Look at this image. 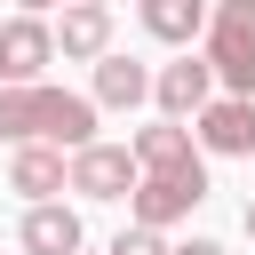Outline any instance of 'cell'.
Instances as JSON below:
<instances>
[{
  "label": "cell",
  "mask_w": 255,
  "mask_h": 255,
  "mask_svg": "<svg viewBox=\"0 0 255 255\" xmlns=\"http://www.w3.org/2000/svg\"><path fill=\"white\" fill-rule=\"evenodd\" d=\"M207 72L223 80V96L255 104V0H223L207 16Z\"/></svg>",
  "instance_id": "6da1fadb"
},
{
  "label": "cell",
  "mask_w": 255,
  "mask_h": 255,
  "mask_svg": "<svg viewBox=\"0 0 255 255\" xmlns=\"http://www.w3.org/2000/svg\"><path fill=\"white\" fill-rule=\"evenodd\" d=\"M48 64H56V24L48 16H8L0 24V88H40Z\"/></svg>",
  "instance_id": "7a4b0ae2"
},
{
  "label": "cell",
  "mask_w": 255,
  "mask_h": 255,
  "mask_svg": "<svg viewBox=\"0 0 255 255\" xmlns=\"http://www.w3.org/2000/svg\"><path fill=\"white\" fill-rule=\"evenodd\" d=\"M135 183H143V167H135L128 143H88V151H72V183L64 191H80V199H135Z\"/></svg>",
  "instance_id": "3957f363"
},
{
  "label": "cell",
  "mask_w": 255,
  "mask_h": 255,
  "mask_svg": "<svg viewBox=\"0 0 255 255\" xmlns=\"http://www.w3.org/2000/svg\"><path fill=\"white\" fill-rule=\"evenodd\" d=\"M199 199H207V159H199V167H183V175H143L128 207H135V223H143V231H167V223H183Z\"/></svg>",
  "instance_id": "277c9868"
},
{
  "label": "cell",
  "mask_w": 255,
  "mask_h": 255,
  "mask_svg": "<svg viewBox=\"0 0 255 255\" xmlns=\"http://www.w3.org/2000/svg\"><path fill=\"white\" fill-rule=\"evenodd\" d=\"M151 104H159V120H199L207 104H215V72H207V56H175V64H159L151 72Z\"/></svg>",
  "instance_id": "5b68a950"
},
{
  "label": "cell",
  "mask_w": 255,
  "mask_h": 255,
  "mask_svg": "<svg viewBox=\"0 0 255 255\" xmlns=\"http://www.w3.org/2000/svg\"><path fill=\"white\" fill-rule=\"evenodd\" d=\"M40 143H48V151H88V143H96V96L40 88Z\"/></svg>",
  "instance_id": "8992f818"
},
{
  "label": "cell",
  "mask_w": 255,
  "mask_h": 255,
  "mask_svg": "<svg viewBox=\"0 0 255 255\" xmlns=\"http://www.w3.org/2000/svg\"><path fill=\"white\" fill-rule=\"evenodd\" d=\"M191 143L215 151V159H247V151H255V104H247V96H215V104L199 112Z\"/></svg>",
  "instance_id": "52a82bcc"
},
{
  "label": "cell",
  "mask_w": 255,
  "mask_h": 255,
  "mask_svg": "<svg viewBox=\"0 0 255 255\" xmlns=\"http://www.w3.org/2000/svg\"><path fill=\"white\" fill-rule=\"evenodd\" d=\"M135 167L143 175H183V167H199V143H191V128H175V120H151V128H135Z\"/></svg>",
  "instance_id": "ba28073f"
},
{
  "label": "cell",
  "mask_w": 255,
  "mask_h": 255,
  "mask_svg": "<svg viewBox=\"0 0 255 255\" xmlns=\"http://www.w3.org/2000/svg\"><path fill=\"white\" fill-rule=\"evenodd\" d=\"M64 183H72V159H64V151H48V143H24V151L8 159V191H24L32 207H48Z\"/></svg>",
  "instance_id": "9c48e42d"
},
{
  "label": "cell",
  "mask_w": 255,
  "mask_h": 255,
  "mask_svg": "<svg viewBox=\"0 0 255 255\" xmlns=\"http://www.w3.org/2000/svg\"><path fill=\"white\" fill-rule=\"evenodd\" d=\"M56 48H64V56H88V64H104V56H112V8H104V0H80V8H64V16H56Z\"/></svg>",
  "instance_id": "30bf717a"
},
{
  "label": "cell",
  "mask_w": 255,
  "mask_h": 255,
  "mask_svg": "<svg viewBox=\"0 0 255 255\" xmlns=\"http://www.w3.org/2000/svg\"><path fill=\"white\" fill-rule=\"evenodd\" d=\"M24 255H80V215L64 207V199H48V207H24Z\"/></svg>",
  "instance_id": "8fae6325"
},
{
  "label": "cell",
  "mask_w": 255,
  "mask_h": 255,
  "mask_svg": "<svg viewBox=\"0 0 255 255\" xmlns=\"http://www.w3.org/2000/svg\"><path fill=\"white\" fill-rule=\"evenodd\" d=\"M143 32L191 56V40L207 32V8H199V0H143Z\"/></svg>",
  "instance_id": "7c38bea8"
},
{
  "label": "cell",
  "mask_w": 255,
  "mask_h": 255,
  "mask_svg": "<svg viewBox=\"0 0 255 255\" xmlns=\"http://www.w3.org/2000/svg\"><path fill=\"white\" fill-rule=\"evenodd\" d=\"M143 96H151V72H143L135 56H104V64H96V112H104V104H112V112H135Z\"/></svg>",
  "instance_id": "4fadbf2b"
},
{
  "label": "cell",
  "mask_w": 255,
  "mask_h": 255,
  "mask_svg": "<svg viewBox=\"0 0 255 255\" xmlns=\"http://www.w3.org/2000/svg\"><path fill=\"white\" fill-rule=\"evenodd\" d=\"M0 143H40V88H0Z\"/></svg>",
  "instance_id": "5bb4252c"
},
{
  "label": "cell",
  "mask_w": 255,
  "mask_h": 255,
  "mask_svg": "<svg viewBox=\"0 0 255 255\" xmlns=\"http://www.w3.org/2000/svg\"><path fill=\"white\" fill-rule=\"evenodd\" d=\"M104 255H167V239H159V231H143V223H128V231H120Z\"/></svg>",
  "instance_id": "9a60e30c"
},
{
  "label": "cell",
  "mask_w": 255,
  "mask_h": 255,
  "mask_svg": "<svg viewBox=\"0 0 255 255\" xmlns=\"http://www.w3.org/2000/svg\"><path fill=\"white\" fill-rule=\"evenodd\" d=\"M167 255H231L223 239H183V247H167Z\"/></svg>",
  "instance_id": "2e32d148"
},
{
  "label": "cell",
  "mask_w": 255,
  "mask_h": 255,
  "mask_svg": "<svg viewBox=\"0 0 255 255\" xmlns=\"http://www.w3.org/2000/svg\"><path fill=\"white\" fill-rule=\"evenodd\" d=\"M247 239H255V199H247Z\"/></svg>",
  "instance_id": "e0dca14e"
}]
</instances>
